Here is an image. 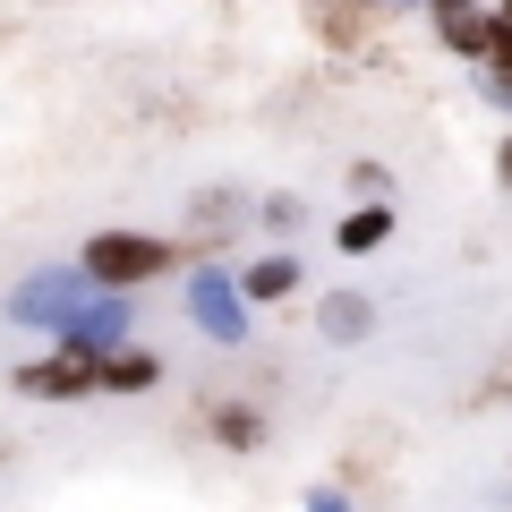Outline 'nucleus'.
Segmentation results:
<instances>
[{
  "mask_svg": "<svg viewBox=\"0 0 512 512\" xmlns=\"http://www.w3.org/2000/svg\"><path fill=\"white\" fill-rule=\"evenodd\" d=\"M163 265H171V248H163V239H146V231H103V239L86 248V274L111 282V291H128V282H154Z\"/></svg>",
  "mask_w": 512,
  "mask_h": 512,
  "instance_id": "obj_1",
  "label": "nucleus"
},
{
  "mask_svg": "<svg viewBox=\"0 0 512 512\" xmlns=\"http://www.w3.org/2000/svg\"><path fill=\"white\" fill-rule=\"evenodd\" d=\"M188 316H197V325L214 333V342H239V333H248V308H239V291L214 274V265H197V291H188Z\"/></svg>",
  "mask_w": 512,
  "mask_h": 512,
  "instance_id": "obj_2",
  "label": "nucleus"
},
{
  "mask_svg": "<svg viewBox=\"0 0 512 512\" xmlns=\"http://www.w3.org/2000/svg\"><path fill=\"white\" fill-rule=\"evenodd\" d=\"M86 282H94L86 265H77V274H35V282H26L18 299H9V308H18L26 325H60V316H69L77 299H86Z\"/></svg>",
  "mask_w": 512,
  "mask_h": 512,
  "instance_id": "obj_3",
  "label": "nucleus"
},
{
  "mask_svg": "<svg viewBox=\"0 0 512 512\" xmlns=\"http://www.w3.org/2000/svg\"><path fill=\"white\" fill-rule=\"evenodd\" d=\"M120 333H128V308H120V299H77V308L60 316V342H69V350H111Z\"/></svg>",
  "mask_w": 512,
  "mask_h": 512,
  "instance_id": "obj_4",
  "label": "nucleus"
},
{
  "mask_svg": "<svg viewBox=\"0 0 512 512\" xmlns=\"http://www.w3.org/2000/svg\"><path fill=\"white\" fill-rule=\"evenodd\" d=\"M26 393H94L103 384V367H94V350H60V359H43V367H26Z\"/></svg>",
  "mask_w": 512,
  "mask_h": 512,
  "instance_id": "obj_5",
  "label": "nucleus"
},
{
  "mask_svg": "<svg viewBox=\"0 0 512 512\" xmlns=\"http://www.w3.org/2000/svg\"><path fill=\"white\" fill-rule=\"evenodd\" d=\"M436 26H444V43H453V52H487V35H495V18H478L470 0H436Z\"/></svg>",
  "mask_w": 512,
  "mask_h": 512,
  "instance_id": "obj_6",
  "label": "nucleus"
},
{
  "mask_svg": "<svg viewBox=\"0 0 512 512\" xmlns=\"http://www.w3.org/2000/svg\"><path fill=\"white\" fill-rule=\"evenodd\" d=\"M316 325H325V333H333V342H359V333H367V325H376V308H367V299H359V291H333V299H325V308H316Z\"/></svg>",
  "mask_w": 512,
  "mask_h": 512,
  "instance_id": "obj_7",
  "label": "nucleus"
},
{
  "mask_svg": "<svg viewBox=\"0 0 512 512\" xmlns=\"http://www.w3.org/2000/svg\"><path fill=\"white\" fill-rule=\"evenodd\" d=\"M384 231H393V205H359V214L342 222V248L367 256V248H384Z\"/></svg>",
  "mask_w": 512,
  "mask_h": 512,
  "instance_id": "obj_8",
  "label": "nucleus"
},
{
  "mask_svg": "<svg viewBox=\"0 0 512 512\" xmlns=\"http://www.w3.org/2000/svg\"><path fill=\"white\" fill-rule=\"evenodd\" d=\"M291 282H299L291 256H265V265H248V274H239V291H248V299H282Z\"/></svg>",
  "mask_w": 512,
  "mask_h": 512,
  "instance_id": "obj_9",
  "label": "nucleus"
},
{
  "mask_svg": "<svg viewBox=\"0 0 512 512\" xmlns=\"http://www.w3.org/2000/svg\"><path fill=\"white\" fill-rule=\"evenodd\" d=\"M478 60H487V86H495V94L512 103V18H504V26L487 35V52H478Z\"/></svg>",
  "mask_w": 512,
  "mask_h": 512,
  "instance_id": "obj_10",
  "label": "nucleus"
},
{
  "mask_svg": "<svg viewBox=\"0 0 512 512\" xmlns=\"http://www.w3.org/2000/svg\"><path fill=\"white\" fill-rule=\"evenodd\" d=\"M103 384H111V393H137V384H154V359L120 350V359H103Z\"/></svg>",
  "mask_w": 512,
  "mask_h": 512,
  "instance_id": "obj_11",
  "label": "nucleus"
},
{
  "mask_svg": "<svg viewBox=\"0 0 512 512\" xmlns=\"http://www.w3.org/2000/svg\"><path fill=\"white\" fill-rule=\"evenodd\" d=\"M214 436L222 444H256V410H214Z\"/></svg>",
  "mask_w": 512,
  "mask_h": 512,
  "instance_id": "obj_12",
  "label": "nucleus"
},
{
  "mask_svg": "<svg viewBox=\"0 0 512 512\" xmlns=\"http://www.w3.org/2000/svg\"><path fill=\"white\" fill-rule=\"evenodd\" d=\"M495 171H504V188H512V137H504V163H495Z\"/></svg>",
  "mask_w": 512,
  "mask_h": 512,
  "instance_id": "obj_13",
  "label": "nucleus"
},
{
  "mask_svg": "<svg viewBox=\"0 0 512 512\" xmlns=\"http://www.w3.org/2000/svg\"><path fill=\"white\" fill-rule=\"evenodd\" d=\"M504 18H512V0H504Z\"/></svg>",
  "mask_w": 512,
  "mask_h": 512,
  "instance_id": "obj_14",
  "label": "nucleus"
}]
</instances>
